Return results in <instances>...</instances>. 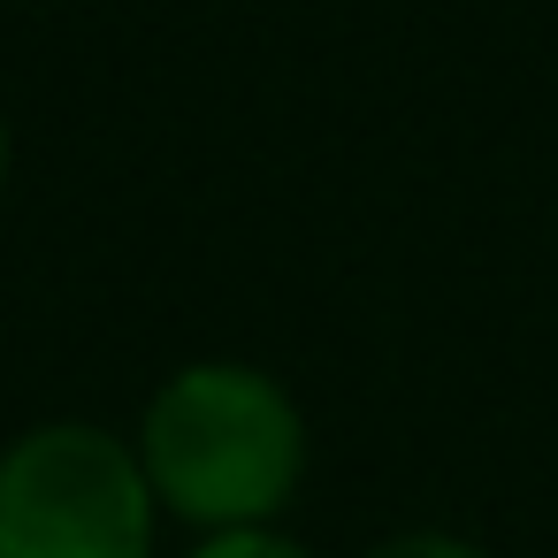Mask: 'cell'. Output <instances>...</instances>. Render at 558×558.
Returning a JSON list of instances; mask_svg holds the SVG:
<instances>
[{
	"label": "cell",
	"mask_w": 558,
	"mask_h": 558,
	"mask_svg": "<svg viewBox=\"0 0 558 558\" xmlns=\"http://www.w3.org/2000/svg\"><path fill=\"white\" fill-rule=\"evenodd\" d=\"M131 451L161 512L207 535L276 527L306 482V413L276 375L245 360H199L154 390Z\"/></svg>",
	"instance_id": "obj_1"
},
{
	"label": "cell",
	"mask_w": 558,
	"mask_h": 558,
	"mask_svg": "<svg viewBox=\"0 0 558 558\" xmlns=\"http://www.w3.org/2000/svg\"><path fill=\"white\" fill-rule=\"evenodd\" d=\"M0 177H9V131H0Z\"/></svg>",
	"instance_id": "obj_5"
},
{
	"label": "cell",
	"mask_w": 558,
	"mask_h": 558,
	"mask_svg": "<svg viewBox=\"0 0 558 558\" xmlns=\"http://www.w3.org/2000/svg\"><path fill=\"white\" fill-rule=\"evenodd\" d=\"M360 558H497V550H482L474 535H451V527H398V535L367 543Z\"/></svg>",
	"instance_id": "obj_3"
},
{
	"label": "cell",
	"mask_w": 558,
	"mask_h": 558,
	"mask_svg": "<svg viewBox=\"0 0 558 558\" xmlns=\"http://www.w3.org/2000/svg\"><path fill=\"white\" fill-rule=\"evenodd\" d=\"M192 558H314V550L283 527H238V535H199Z\"/></svg>",
	"instance_id": "obj_4"
},
{
	"label": "cell",
	"mask_w": 558,
	"mask_h": 558,
	"mask_svg": "<svg viewBox=\"0 0 558 558\" xmlns=\"http://www.w3.org/2000/svg\"><path fill=\"white\" fill-rule=\"evenodd\" d=\"M161 505L123 436L47 421L0 451V558H154Z\"/></svg>",
	"instance_id": "obj_2"
}]
</instances>
